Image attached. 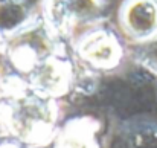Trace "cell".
<instances>
[{
    "label": "cell",
    "mask_w": 157,
    "mask_h": 148,
    "mask_svg": "<svg viewBox=\"0 0 157 148\" xmlns=\"http://www.w3.org/2000/svg\"><path fill=\"white\" fill-rule=\"evenodd\" d=\"M122 26L134 38L157 34V0H128L121 12Z\"/></svg>",
    "instance_id": "6da1fadb"
},
{
    "label": "cell",
    "mask_w": 157,
    "mask_h": 148,
    "mask_svg": "<svg viewBox=\"0 0 157 148\" xmlns=\"http://www.w3.org/2000/svg\"><path fill=\"white\" fill-rule=\"evenodd\" d=\"M84 52L93 61L107 63L116 56L117 48H116V43L107 34H95L87 40L84 46Z\"/></svg>",
    "instance_id": "7a4b0ae2"
}]
</instances>
